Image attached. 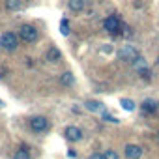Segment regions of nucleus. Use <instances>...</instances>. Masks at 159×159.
Returning <instances> with one entry per match:
<instances>
[{"label": "nucleus", "instance_id": "nucleus-16", "mask_svg": "<svg viewBox=\"0 0 159 159\" xmlns=\"http://www.w3.org/2000/svg\"><path fill=\"white\" fill-rule=\"evenodd\" d=\"M13 159H30V153H28V150H26V148H19V150L15 152Z\"/></svg>", "mask_w": 159, "mask_h": 159}, {"label": "nucleus", "instance_id": "nucleus-4", "mask_svg": "<svg viewBox=\"0 0 159 159\" xmlns=\"http://www.w3.org/2000/svg\"><path fill=\"white\" fill-rule=\"evenodd\" d=\"M139 56V51H137V47H133V45H122L120 49H118V58L122 60V62H133L135 58Z\"/></svg>", "mask_w": 159, "mask_h": 159}, {"label": "nucleus", "instance_id": "nucleus-12", "mask_svg": "<svg viewBox=\"0 0 159 159\" xmlns=\"http://www.w3.org/2000/svg\"><path fill=\"white\" fill-rule=\"evenodd\" d=\"M67 8L75 13H81L84 10V0H69L67 2Z\"/></svg>", "mask_w": 159, "mask_h": 159}, {"label": "nucleus", "instance_id": "nucleus-6", "mask_svg": "<svg viewBox=\"0 0 159 159\" xmlns=\"http://www.w3.org/2000/svg\"><path fill=\"white\" fill-rule=\"evenodd\" d=\"M103 28L111 34H118L120 32V19L116 15H109L105 21H103Z\"/></svg>", "mask_w": 159, "mask_h": 159}, {"label": "nucleus", "instance_id": "nucleus-5", "mask_svg": "<svg viewBox=\"0 0 159 159\" xmlns=\"http://www.w3.org/2000/svg\"><path fill=\"white\" fill-rule=\"evenodd\" d=\"M64 137H66V140H69V142H77V140L83 139V131L79 129L77 125H67V127L64 129Z\"/></svg>", "mask_w": 159, "mask_h": 159}, {"label": "nucleus", "instance_id": "nucleus-13", "mask_svg": "<svg viewBox=\"0 0 159 159\" xmlns=\"http://www.w3.org/2000/svg\"><path fill=\"white\" fill-rule=\"evenodd\" d=\"M157 107H159V103H155L153 99H144L142 105H140V109H142L144 112H155Z\"/></svg>", "mask_w": 159, "mask_h": 159}, {"label": "nucleus", "instance_id": "nucleus-9", "mask_svg": "<svg viewBox=\"0 0 159 159\" xmlns=\"http://www.w3.org/2000/svg\"><path fill=\"white\" fill-rule=\"evenodd\" d=\"M131 66H133V69L139 73V71H142V69H146V67H148V62H146V58H144V56H140V54H139V56L131 62Z\"/></svg>", "mask_w": 159, "mask_h": 159}, {"label": "nucleus", "instance_id": "nucleus-3", "mask_svg": "<svg viewBox=\"0 0 159 159\" xmlns=\"http://www.w3.org/2000/svg\"><path fill=\"white\" fill-rule=\"evenodd\" d=\"M38 36H39V32H38V28H36V26H32V25H23V26L19 28V38H21V39H25L26 43L36 41V39H38Z\"/></svg>", "mask_w": 159, "mask_h": 159}, {"label": "nucleus", "instance_id": "nucleus-14", "mask_svg": "<svg viewBox=\"0 0 159 159\" xmlns=\"http://www.w3.org/2000/svg\"><path fill=\"white\" fill-rule=\"evenodd\" d=\"M4 6L10 11H17V10H21V0H4Z\"/></svg>", "mask_w": 159, "mask_h": 159}, {"label": "nucleus", "instance_id": "nucleus-19", "mask_svg": "<svg viewBox=\"0 0 159 159\" xmlns=\"http://www.w3.org/2000/svg\"><path fill=\"white\" fill-rule=\"evenodd\" d=\"M122 34H124L125 38H131V36H133V28H131L129 25H122Z\"/></svg>", "mask_w": 159, "mask_h": 159}, {"label": "nucleus", "instance_id": "nucleus-2", "mask_svg": "<svg viewBox=\"0 0 159 159\" xmlns=\"http://www.w3.org/2000/svg\"><path fill=\"white\" fill-rule=\"evenodd\" d=\"M28 125H30L32 131H36V133H43V131H47V129L51 127V122L47 120V116H32L30 122H28Z\"/></svg>", "mask_w": 159, "mask_h": 159}, {"label": "nucleus", "instance_id": "nucleus-20", "mask_svg": "<svg viewBox=\"0 0 159 159\" xmlns=\"http://www.w3.org/2000/svg\"><path fill=\"white\" fill-rule=\"evenodd\" d=\"M103 120H105V122H111V124H118V122H120L118 118H114V116H111V114H107L105 111H103Z\"/></svg>", "mask_w": 159, "mask_h": 159}, {"label": "nucleus", "instance_id": "nucleus-15", "mask_svg": "<svg viewBox=\"0 0 159 159\" xmlns=\"http://www.w3.org/2000/svg\"><path fill=\"white\" fill-rule=\"evenodd\" d=\"M120 105H122V109L127 111V112H133V111H135V101H131V99H127V98H122V99H120Z\"/></svg>", "mask_w": 159, "mask_h": 159}, {"label": "nucleus", "instance_id": "nucleus-17", "mask_svg": "<svg viewBox=\"0 0 159 159\" xmlns=\"http://www.w3.org/2000/svg\"><path fill=\"white\" fill-rule=\"evenodd\" d=\"M101 155H103V159H120V155H118L116 150H107V152H103Z\"/></svg>", "mask_w": 159, "mask_h": 159}, {"label": "nucleus", "instance_id": "nucleus-23", "mask_svg": "<svg viewBox=\"0 0 159 159\" xmlns=\"http://www.w3.org/2000/svg\"><path fill=\"white\" fill-rule=\"evenodd\" d=\"M67 155H69V157H77V153H75L73 150H69V152H67Z\"/></svg>", "mask_w": 159, "mask_h": 159}, {"label": "nucleus", "instance_id": "nucleus-22", "mask_svg": "<svg viewBox=\"0 0 159 159\" xmlns=\"http://www.w3.org/2000/svg\"><path fill=\"white\" fill-rule=\"evenodd\" d=\"M88 159H103V155H101V153H92Z\"/></svg>", "mask_w": 159, "mask_h": 159}, {"label": "nucleus", "instance_id": "nucleus-11", "mask_svg": "<svg viewBox=\"0 0 159 159\" xmlns=\"http://www.w3.org/2000/svg\"><path fill=\"white\" fill-rule=\"evenodd\" d=\"M84 105H86V109H88V111H92V112H103V111H105V107H103V103H101V101L88 99Z\"/></svg>", "mask_w": 159, "mask_h": 159}, {"label": "nucleus", "instance_id": "nucleus-8", "mask_svg": "<svg viewBox=\"0 0 159 159\" xmlns=\"http://www.w3.org/2000/svg\"><path fill=\"white\" fill-rule=\"evenodd\" d=\"M45 60H49L51 64H56V62L62 60V52H60L56 47H49L47 52H45Z\"/></svg>", "mask_w": 159, "mask_h": 159}, {"label": "nucleus", "instance_id": "nucleus-21", "mask_svg": "<svg viewBox=\"0 0 159 159\" xmlns=\"http://www.w3.org/2000/svg\"><path fill=\"white\" fill-rule=\"evenodd\" d=\"M139 73H140V77L144 79V81H148V79H150V69H148V67L142 69V71H139Z\"/></svg>", "mask_w": 159, "mask_h": 159}, {"label": "nucleus", "instance_id": "nucleus-10", "mask_svg": "<svg viewBox=\"0 0 159 159\" xmlns=\"http://www.w3.org/2000/svg\"><path fill=\"white\" fill-rule=\"evenodd\" d=\"M60 84L62 86H73V83H75V77H73V73L71 71H66V73H62L60 75Z\"/></svg>", "mask_w": 159, "mask_h": 159}, {"label": "nucleus", "instance_id": "nucleus-18", "mask_svg": "<svg viewBox=\"0 0 159 159\" xmlns=\"http://www.w3.org/2000/svg\"><path fill=\"white\" fill-rule=\"evenodd\" d=\"M60 32H62L64 36H69V26H67V19H62V23H60Z\"/></svg>", "mask_w": 159, "mask_h": 159}, {"label": "nucleus", "instance_id": "nucleus-1", "mask_svg": "<svg viewBox=\"0 0 159 159\" xmlns=\"http://www.w3.org/2000/svg\"><path fill=\"white\" fill-rule=\"evenodd\" d=\"M0 47L6 49V51H15L19 47V39H17V34L13 32H4L0 36Z\"/></svg>", "mask_w": 159, "mask_h": 159}, {"label": "nucleus", "instance_id": "nucleus-7", "mask_svg": "<svg viewBox=\"0 0 159 159\" xmlns=\"http://www.w3.org/2000/svg\"><path fill=\"white\" fill-rule=\"evenodd\" d=\"M124 155L127 159H140L142 157V148L139 144H127L124 148Z\"/></svg>", "mask_w": 159, "mask_h": 159}]
</instances>
